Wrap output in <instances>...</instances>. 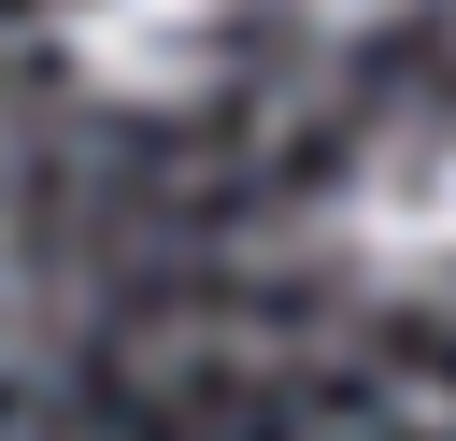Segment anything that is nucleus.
I'll list each match as a JSON object with an SVG mask.
<instances>
[{"label": "nucleus", "instance_id": "f03ea898", "mask_svg": "<svg viewBox=\"0 0 456 441\" xmlns=\"http://www.w3.org/2000/svg\"><path fill=\"white\" fill-rule=\"evenodd\" d=\"M342 242L385 270H456V114H399L356 185H342Z\"/></svg>", "mask_w": 456, "mask_h": 441}, {"label": "nucleus", "instance_id": "7ed1b4c3", "mask_svg": "<svg viewBox=\"0 0 456 441\" xmlns=\"http://www.w3.org/2000/svg\"><path fill=\"white\" fill-rule=\"evenodd\" d=\"M285 14H299V28H328V43H356V28H399L413 0H285Z\"/></svg>", "mask_w": 456, "mask_h": 441}, {"label": "nucleus", "instance_id": "f257e3e1", "mask_svg": "<svg viewBox=\"0 0 456 441\" xmlns=\"http://www.w3.org/2000/svg\"><path fill=\"white\" fill-rule=\"evenodd\" d=\"M57 57L86 100H128V114H171L214 85V0H71L57 14Z\"/></svg>", "mask_w": 456, "mask_h": 441}]
</instances>
